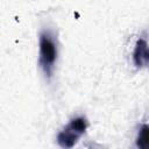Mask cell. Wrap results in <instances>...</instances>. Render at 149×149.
<instances>
[{
    "instance_id": "7a4b0ae2",
    "label": "cell",
    "mask_w": 149,
    "mask_h": 149,
    "mask_svg": "<svg viewBox=\"0 0 149 149\" xmlns=\"http://www.w3.org/2000/svg\"><path fill=\"white\" fill-rule=\"evenodd\" d=\"M87 120L83 116L73 118L63 130H61L57 135V143L62 148H72L79 140V137L87 129Z\"/></svg>"
},
{
    "instance_id": "277c9868",
    "label": "cell",
    "mask_w": 149,
    "mask_h": 149,
    "mask_svg": "<svg viewBox=\"0 0 149 149\" xmlns=\"http://www.w3.org/2000/svg\"><path fill=\"white\" fill-rule=\"evenodd\" d=\"M136 146L141 149H149V125H142L136 139Z\"/></svg>"
},
{
    "instance_id": "6da1fadb",
    "label": "cell",
    "mask_w": 149,
    "mask_h": 149,
    "mask_svg": "<svg viewBox=\"0 0 149 149\" xmlns=\"http://www.w3.org/2000/svg\"><path fill=\"white\" fill-rule=\"evenodd\" d=\"M56 61H57V44L50 31L44 30L40 34L38 64L42 71L44 72L45 77L48 78L51 77Z\"/></svg>"
},
{
    "instance_id": "3957f363",
    "label": "cell",
    "mask_w": 149,
    "mask_h": 149,
    "mask_svg": "<svg viewBox=\"0 0 149 149\" xmlns=\"http://www.w3.org/2000/svg\"><path fill=\"white\" fill-rule=\"evenodd\" d=\"M133 61L136 68H142L149 63V47L143 38H139L133 52Z\"/></svg>"
}]
</instances>
